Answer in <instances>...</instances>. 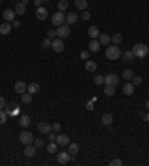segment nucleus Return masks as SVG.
I'll return each mask as SVG.
<instances>
[{
    "label": "nucleus",
    "mask_w": 149,
    "mask_h": 166,
    "mask_svg": "<svg viewBox=\"0 0 149 166\" xmlns=\"http://www.w3.org/2000/svg\"><path fill=\"white\" fill-rule=\"evenodd\" d=\"M134 57L137 58H145L149 54V47L145 43H134V47L131 48Z\"/></svg>",
    "instance_id": "f257e3e1"
},
{
    "label": "nucleus",
    "mask_w": 149,
    "mask_h": 166,
    "mask_svg": "<svg viewBox=\"0 0 149 166\" xmlns=\"http://www.w3.org/2000/svg\"><path fill=\"white\" fill-rule=\"evenodd\" d=\"M121 50H119V47L118 45H110L109 48H106V57L109 58V60H118V58L121 57Z\"/></svg>",
    "instance_id": "f03ea898"
},
{
    "label": "nucleus",
    "mask_w": 149,
    "mask_h": 166,
    "mask_svg": "<svg viewBox=\"0 0 149 166\" xmlns=\"http://www.w3.org/2000/svg\"><path fill=\"white\" fill-rule=\"evenodd\" d=\"M57 36L60 39H66L70 36V25L69 24H61L60 27H57Z\"/></svg>",
    "instance_id": "7ed1b4c3"
},
{
    "label": "nucleus",
    "mask_w": 149,
    "mask_h": 166,
    "mask_svg": "<svg viewBox=\"0 0 149 166\" xmlns=\"http://www.w3.org/2000/svg\"><path fill=\"white\" fill-rule=\"evenodd\" d=\"M52 24L57 25V27H60L61 24H64L66 23V17H64V14L63 12H55L54 15H52Z\"/></svg>",
    "instance_id": "20e7f679"
},
{
    "label": "nucleus",
    "mask_w": 149,
    "mask_h": 166,
    "mask_svg": "<svg viewBox=\"0 0 149 166\" xmlns=\"http://www.w3.org/2000/svg\"><path fill=\"white\" fill-rule=\"evenodd\" d=\"M33 135H32V132H21L19 133V142L21 144H25V145H28V144H33Z\"/></svg>",
    "instance_id": "39448f33"
},
{
    "label": "nucleus",
    "mask_w": 149,
    "mask_h": 166,
    "mask_svg": "<svg viewBox=\"0 0 149 166\" xmlns=\"http://www.w3.org/2000/svg\"><path fill=\"white\" fill-rule=\"evenodd\" d=\"M104 84L106 85H113V87H116L118 84H119V76L115 74H109L104 76Z\"/></svg>",
    "instance_id": "423d86ee"
},
{
    "label": "nucleus",
    "mask_w": 149,
    "mask_h": 166,
    "mask_svg": "<svg viewBox=\"0 0 149 166\" xmlns=\"http://www.w3.org/2000/svg\"><path fill=\"white\" fill-rule=\"evenodd\" d=\"M72 159V156L69 154V151H60L57 156V160L60 165H66V163H69V160Z\"/></svg>",
    "instance_id": "0eeeda50"
},
{
    "label": "nucleus",
    "mask_w": 149,
    "mask_h": 166,
    "mask_svg": "<svg viewBox=\"0 0 149 166\" xmlns=\"http://www.w3.org/2000/svg\"><path fill=\"white\" fill-rule=\"evenodd\" d=\"M37 130L40 133H43V135H48V133L52 130V126H51L49 123H46V121H40V123L37 124Z\"/></svg>",
    "instance_id": "6e6552de"
},
{
    "label": "nucleus",
    "mask_w": 149,
    "mask_h": 166,
    "mask_svg": "<svg viewBox=\"0 0 149 166\" xmlns=\"http://www.w3.org/2000/svg\"><path fill=\"white\" fill-rule=\"evenodd\" d=\"M51 48L55 51V52H61V51L64 50V42H63V39H60V38H58V39H54Z\"/></svg>",
    "instance_id": "1a4fd4ad"
},
{
    "label": "nucleus",
    "mask_w": 149,
    "mask_h": 166,
    "mask_svg": "<svg viewBox=\"0 0 149 166\" xmlns=\"http://www.w3.org/2000/svg\"><path fill=\"white\" fill-rule=\"evenodd\" d=\"M36 18L40 20V21L46 20V18H48V9L43 8V6H39V8L36 9Z\"/></svg>",
    "instance_id": "9d476101"
},
{
    "label": "nucleus",
    "mask_w": 149,
    "mask_h": 166,
    "mask_svg": "<svg viewBox=\"0 0 149 166\" xmlns=\"http://www.w3.org/2000/svg\"><path fill=\"white\" fill-rule=\"evenodd\" d=\"M55 142H57L60 147H67L69 144H70V141H69V136L67 135H57V138H55Z\"/></svg>",
    "instance_id": "9b49d317"
},
{
    "label": "nucleus",
    "mask_w": 149,
    "mask_h": 166,
    "mask_svg": "<svg viewBox=\"0 0 149 166\" xmlns=\"http://www.w3.org/2000/svg\"><path fill=\"white\" fill-rule=\"evenodd\" d=\"M67 151H69V154L72 156V159H74V156L79 153V144H76V142L69 144V145H67Z\"/></svg>",
    "instance_id": "f8f14e48"
},
{
    "label": "nucleus",
    "mask_w": 149,
    "mask_h": 166,
    "mask_svg": "<svg viewBox=\"0 0 149 166\" xmlns=\"http://www.w3.org/2000/svg\"><path fill=\"white\" fill-rule=\"evenodd\" d=\"M3 20L8 21V23L14 21V20H15V11H14V9H6V11L3 12Z\"/></svg>",
    "instance_id": "ddd939ff"
},
{
    "label": "nucleus",
    "mask_w": 149,
    "mask_h": 166,
    "mask_svg": "<svg viewBox=\"0 0 149 166\" xmlns=\"http://www.w3.org/2000/svg\"><path fill=\"white\" fill-rule=\"evenodd\" d=\"M122 93L125 96H133L134 94V84H130V83L124 84L122 85Z\"/></svg>",
    "instance_id": "4468645a"
},
{
    "label": "nucleus",
    "mask_w": 149,
    "mask_h": 166,
    "mask_svg": "<svg viewBox=\"0 0 149 166\" xmlns=\"http://www.w3.org/2000/svg\"><path fill=\"white\" fill-rule=\"evenodd\" d=\"M24 156H27V157H34L36 156V147L34 145H32V144H28V145H25V150H24Z\"/></svg>",
    "instance_id": "2eb2a0df"
},
{
    "label": "nucleus",
    "mask_w": 149,
    "mask_h": 166,
    "mask_svg": "<svg viewBox=\"0 0 149 166\" xmlns=\"http://www.w3.org/2000/svg\"><path fill=\"white\" fill-rule=\"evenodd\" d=\"M88 36L91 38V39H97L100 36V30L97 25H91L90 29H88Z\"/></svg>",
    "instance_id": "dca6fc26"
},
{
    "label": "nucleus",
    "mask_w": 149,
    "mask_h": 166,
    "mask_svg": "<svg viewBox=\"0 0 149 166\" xmlns=\"http://www.w3.org/2000/svg\"><path fill=\"white\" fill-rule=\"evenodd\" d=\"M88 48H90V52H99L100 42L97 41V39H91V42L88 43Z\"/></svg>",
    "instance_id": "f3484780"
},
{
    "label": "nucleus",
    "mask_w": 149,
    "mask_h": 166,
    "mask_svg": "<svg viewBox=\"0 0 149 166\" xmlns=\"http://www.w3.org/2000/svg\"><path fill=\"white\" fill-rule=\"evenodd\" d=\"M25 90H27V84H25L24 81H17V83H15V92H17L18 94H23Z\"/></svg>",
    "instance_id": "a211bd4d"
},
{
    "label": "nucleus",
    "mask_w": 149,
    "mask_h": 166,
    "mask_svg": "<svg viewBox=\"0 0 149 166\" xmlns=\"http://www.w3.org/2000/svg\"><path fill=\"white\" fill-rule=\"evenodd\" d=\"M11 30H12V24H9L8 21H5L3 24H0V33L3 34H9L11 33Z\"/></svg>",
    "instance_id": "6ab92c4d"
},
{
    "label": "nucleus",
    "mask_w": 149,
    "mask_h": 166,
    "mask_svg": "<svg viewBox=\"0 0 149 166\" xmlns=\"http://www.w3.org/2000/svg\"><path fill=\"white\" fill-rule=\"evenodd\" d=\"M121 56H122V60H124V61H127V63H131V61H134V54H133L131 50L124 51V54H121Z\"/></svg>",
    "instance_id": "aec40b11"
},
{
    "label": "nucleus",
    "mask_w": 149,
    "mask_h": 166,
    "mask_svg": "<svg viewBox=\"0 0 149 166\" xmlns=\"http://www.w3.org/2000/svg\"><path fill=\"white\" fill-rule=\"evenodd\" d=\"M85 69H87V72H96L97 70V63L92 61V60H87L85 61Z\"/></svg>",
    "instance_id": "412c9836"
},
{
    "label": "nucleus",
    "mask_w": 149,
    "mask_h": 166,
    "mask_svg": "<svg viewBox=\"0 0 149 166\" xmlns=\"http://www.w3.org/2000/svg\"><path fill=\"white\" fill-rule=\"evenodd\" d=\"M101 123L104 126H110L113 123V115L112 114H103L101 115Z\"/></svg>",
    "instance_id": "4be33fe9"
},
{
    "label": "nucleus",
    "mask_w": 149,
    "mask_h": 166,
    "mask_svg": "<svg viewBox=\"0 0 149 166\" xmlns=\"http://www.w3.org/2000/svg\"><path fill=\"white\" fill-rule=\"evenodd\" d=\"M15 14H18V15H24L25 14V5L23 2H17V5H15Z\"/></svg>",
    "instance_id": "5701e85b"
},
{
    "label": "nucleus",
    "mask_w": 149,
    "mask_h": 166,
    "mask_svg": "<svg viewBox=\"0 0 149 166\" xmlns=\"http://www.w3.org/2000/svg\"><path fill=\"white\" fill-rule=\"evenodd\" d=\"M99 42H100V45H109L110 43V36L106 33H100Z\"/></svg>",
    "instance_id": "b1692460"
},
{
    "label": "nucleus",
    "mask_w": 149,
    "mask_h": 166,
    "mask_svg": "<svg viewBox=\"0 0 149 166\" xmlns=\"http://www.w3.org/2000/svg\"><path fill=\"white\" fill-rule=\"evenodd\" d=\"M66 23H67V24H76V23H78V15H76L74 12H70V14H67Z\"/></svg>",
    "instance_id": "393cba45"
},
{
    "label": "nucleus",
    "mask_w": 149,
    "mask_h": 166,
    "mask_svg": "<svg viewBox=\"0 0 149 166\" xmlns=\"http://www.w3.org/2000/svg\"><path fill=\"white\" fill-rule=\"evenodd\" d=\"M39 88H40V87H39V84L37 83H32V84H28V85H27V92L30 93V94L37 93L39 92Z\"/></svg>",
    "instance_id": "a878e982"
},
{
    "label": "nucleus",
    "mask_w": 149,
    "mask_h": 166,
    "mask_svg": "<svg viewBox=\"0 0 149 166\" xmlns=\"http://www.w3.org/2000/svg\"><path fill=\"white\" fill-rule=\"evenodd\" d=\"M57 148H58V144L55 141H49V144L46 145V151L52 154V153H57Z\"/></svg>",
    "instance_id": "bb28decb"
},
{
    "label": "nucleus",
    "mask_w": 149,
    "mask_h": 166,
    "mask_svg": "<svg viewBox=\"0 0 149 166\" xmlns=\"http://www.w3.org/2000/svg\"><path fill=\"white\" fill-rule=\"evenodd\" d=\"M74 6L78 9H81V11H85L88 8V2L87 0H74Z\"/></svg>",
    "instance_id": "cd10ccee"
},
{
    "label": "nucleus",
    "mask_w": 149,
    "mask_h": 166,
    "mask_svg": "<svg viewBox=\"0 0 149 166\" xmlns=\"http://www.w3.org/2000/svg\"><path fill=\"white\" fill-rule=\"evenodd\" d=\"M19 124L23 126V127H28V126L32 124V118L28 115H23L19 118Z\"/></svg>",
    "instance_id": "c85d7f7f"
},
{
    "label": "nucleus",
    "mask_w": 149,
    "mask_h": 166,
    "mask_svg": "<svg viewBox=\"0 0 149 166\" xmlns=\"http://www.w3.org/2000/svg\"><path fill=\"white\" fill-rule=\"evenodd\" d=\"M104 96H108V97L115 96V87L113 85H106L104 87Z\"/></svg>",
    "instance_id": "c756f323"
},
{
    "label": "nucleus",
    "mask_w": 149,
    "mask_h": 166,
    "mask_svg": "<svg viewBox=\"0 0 149 166\" xmlns=\"http://www.w3.org/2000/svg\"><path fill=\"white\" fill-rule=\"evenodd\" d=\"M32 96H33V94H30L28 92H27V93L24 92L23 94H21V102H23V103H27V105H28V103L32 102V99H33Z\"/></svg>",
    "instance_id": "7c9ffc66"
},
{
    "label": "nucleus",
    "mask_w": 149,
    "mask_h": 166,
    "mask_svg": "<svg viewBox=\"0 0 149 166\" xmlns=\"http://www.w3.org/2000/svg\"><path fill=\"white\" fill-rule=\"evenodd\" d=\"M67 8H69V2H67V0H60V2H58V11H60V12L67 11Z\"/></svg>",
    "instance_id": "2f4dec72"
},
{
    "label": "nucleus",
    "mask_w": 149,
    "mask_h": 166,
    "mask_svg": "<svg viewBox=\"0 0 149 166\" xmlns=\"http://www.w3.org/2000/svg\"><path fill=\"white\" fill-rule=\"evenodd\" d=\"M110 41L113 42L115 45H118V43H121V42H122V34H121V33H115V34H112V36H110Z\"/></svg>",
    "instance_id": "473e14b6"
},
{
    "label": "nucleus",
    "mask_w": 149,
    "mask_h": 166,
    "mask_svg": "<svg viewBox=\"0 0 149 166\" xmlns=\"http://www.w3.org/2000/svg\"><path fill=\"white\" fill-rule=\"evenodd\" d=\"M133 76H134V72H133L131 69H124V70H122V78H124V79L128 81V79H131Z\"/></svg>",
    "instance_id": "72a5a7b5"
},
{
    "label": "nucleus",
    "mask_w": 149,
    "mask_h": 166,
    "mask_svg": "<svg viewBox=\"0 0 149 166\" xmlns=\"http://www.w3.org/2000/svg\"><path fill=\"white\" fill-rule=\"evenodd\" d=\"M51 47H52V39H49V38H46L45 41L42 42V48H43V50H48Z\"/></svg>",
    "instance_id": "f704fd0d"
},
{
    "label": "nucleus",
    "mask_w": 149,
    "mask_h": 166,
    "mask_svg": "<svg viewBox=\"0 0 149 166\" xmlns=\"http://www.w3.org/2000/svg\"><path fill=\"white\" fill-rule=\"evenodd\" d=\"M94 84H97V85L104 84V76H101V75H96V76H94Z\"/></svg>",
    "instance_id": "c9c22d12"
},
{
    "label": "nucleus",
    "mask_w": 149,
    "mask_h": 166,
    "mask_svg": "<svg viewBox=\"0 0 149 166\" xmlns=\"http://www.w3.org/2000/svg\"><path fill=\"white\" fill-rule=\"evenodd\" d=\"M14 106H15L14 103H9V105H6V106H5V111H6V114H8V115L14 117V109H12Z\"/></svg>",
    "instance_id": "e433bc0d"
},
{
    "label": "nucleus",
    "mask_w": 149,
    "mask_h": 166,
    "mask_svg": "<svg viewBox=\"0 0 149 166\" xmlns=\"http://www.w3.org/2000/svg\"><path fill=\"white\" fill-rule=\"evenodd\" d=\"M6 118H8V114H6V111L0 109V124H5V123H6Z\"/></svg>",
    "instance_id": "4c0bfd02"
},
{
    "label": "nucleus",
    "mask_w": 149,
    "mask_h": 166,
    "mask_svg": "<svg viewBox=\"0 0 149 166\" xmlns=\"http://www.w3.org/2000/svg\"><path fill=\"white\" fill-rule=\"evenodd\" d=\"M131 79H133V84H134V85H140L142 81H143V79H142V76H139V75H134Z\"/></svg>",
    "instance_id": "58836bf2"
},
{
    "label": "nucleus",
    "mask_w": 149,
    "mask_h": 166,
    "mask_svg": "<svg viewBox=\"0 0 149 166\" xmlns=\"http://www.w3.org/2000/svg\"><path fill=\"white\" fill-rule=\"evenodd\" d=\"M33 144H34L36 148H42V147L45 145V142L42 141V139H39V138H37V139H33Z\"/></svg>",
    "instance_id": "ea45409f"
},
{
    "label": "nucleus",
    "mask_w": 149,
    "mask_h": 166,
    "mask_svg": "<svg viewBox=\"0 0 149 166\" xmlns=\"http://www.w3.org/2000/svg\"><path fill=\"white\" fill-rule=\"evenodd\" d=\"M110 166H122V160H119V159H112V160H110Z\"/></svg>",
    "instance_id": "a19ab883"
},
{
    "label": "nucleus",
    "mask_w": 149,
    "mask_h": 166,
    "mask_svg": "<svg viewBox=\"0 0 149 166\" xmlns=\"http://www.w3.org/2000/svg\"><path fill=\"white\" fill-rule=\"evenodd\" d=\"M81 17H82V20H85V21H88V20L91 18V14H90V12H88V11L85 9V11L82 12V14H81Z\"/></svg>",
    "instance_id": "79ce46f5"
},
{
    "label": "nucleus",
    "mask_w": 149,
    "mask_h": 166,
    "mask_svg": "<svg viewBox=\"0 0 149 166\" xmlns=\"http://www.w3.org/2000/svg\"><path fill=\"white\" fill-rule=\"evenodd\" d=\"M81 58L87 61V60L90 58V51H82V52H81Z\"/></svg>",
    "instance_id": "37998d69"
},
{
    "label": "nucleus",
    "mask_w": 149,
    "mask_h": 166,
    "mask_svg": "<svg viewBox=\"0 0 149 166\" xmlns=\"http://www.w3.org/2000/svg\"><path fill=\"white\" fill-rule=\"evenodd\" d=\"M61 130V124L60 123H54L52 124V132H60Z\"/></svg>",
    "instance_id": "c03bdc74"
},
{
    "label": "nucleus",
    "mask_w": 149,
    "mask_h": 166,
    "mask_svg": "<svg viewBox=\"0 0 149 166\" xmlns=\"http://www.w3.org/2000/svg\"><path fill=\"white\" fill-rule=\"evenodd\" d=\"M46 36H48L49 39H52V41H54V38L57 36V32H55V30H49V32L46 33Z\"/></svg>",
    "instance_id": "a18cd8bd"
},
{
    "label": "nucleus",
    "mask_w": 149,
    "mask_h": 166,
    "mask_svg": "<svg viewBox=\"0 0 149 166\" xmlns=\"http://www.w3.org/2000/svg\"><path fill=\"white\" fill-rule=\"evenodd\" d=\"M5 106H6V102H5V99L0 96V109H3Z\"/></svg>",
    "instance_id": "49530a36"
},
{
    "label": "nucleus",
    "mask_w": 149,
    "mask_h": 166,
    "mask_svg": "<svg viewBox=\"0 0 149 166\" xmlns=\"http://www.w3.org/2000/svg\"><path fill=\"white\" fill-rule=\"evenodd\" d=\"M12 25H14V27H15V29H18V27H19V25H21V23H19V21H18V20H14V21H12Z\"/></svg>",
    "instance_id": "de8ad7c7"
},
{
    "label": "nucleus",
    "mask_w": 149,
    "mask_h": 166,
    "mask_svg": "<svg viewBox=\"0 0 149 166\" xmlns=\"http://www.w3.org/2000/svg\"><path fill=\"white\" fill-rule=\"evenodd\" d=\"M48 136H49V141H55V138H57V135H54L52 132L48 133Z\"/></svg>",
    "instance_id": "09e8293b"
},
{
    "label": "nucleus",
    "mask_w": 149,
    "mask_h": 166,
    "mask_svg": "<svg viewBox=\"0 0 149 166\" xmlns=\"http://www.w3.org/2000/svg\"><path fill=\"white\" fill-rule=\"evenodd\" d=\"M34 5H36V8H39V6H43V2L42 0H34Z\"/></svg>",
    "instance_id": "8fccbe9b"
},
{
    "label": "nucleus",
    "mask_w": 149,
    "mask_h": 166,
    "mask_svg": "<svg viewBox=\"0 0 149 166\" xmlns=\"http://www.w3.org/2000/svg\"><path fill=\"white\" fill-rule=\"evenodd\" d=\"M87 109H88V111H92V109H94V106H92V102H88V103H87Z\"/></svg>",
    "instance_id": "3c124183"
},
{
    "label": "nucleus",
    "mask_w": 149,
    "mask_h": 166,
    "mask_svg": "<svg viewBox=\"0 0 149 166\" xmlns=\"http://www.w3.org/2000/svg\"><path fill=\"white\" fill-rule=\"evenodd\" d=\"M145 108L149 111V100H146V105H145Z\"/></svg>",
    "instance_id": "603ef678"
},
{
    "label": "nucleus",
    "mask_w": 149,
    "mask_h": 166,
    "mask_svg": "<svg viewBox=\"0 0 149 166\" xmlns=\"http://www.w3.org/2000/svg\"><path fill=\"white\" fill-rule=\"evenodd\" d=\"M21 2H23V3H24L25 6H27V5H28V0H21Z\"/></svg>",
    "instance_id": "864d4df0"
},
{
    "label": "nucleus",
    "mask_w": 149,
    "mask_h": 166,
    "mask_svg": "<svg viewBox=\"0 0 149 166\" xmlns=\"http://www.w3.org/2000/svg\"><path fill=\"white\" fill-rule=\"evenodd\" d=\"M42 2H43V5H46V3H49L51 0H42Z\"/></svg>",
    "instance_id": "5fc2aeb1"
},
{
    "label": "nucleus",
    "mask_w": 149,
    "mask_h": 166,
    "mask_svg": "<svg viewBox=\"0 0 149 166\" xmlns=\"http://www.w3.org/2000/svg\"><path fill=\"white\" fill-rule=\"evenodd\" d=\"M17 2H21V0H17Z\"/></svg>",
    "instance_id": "6e6d98bb"
},
{
    "label": "nucleus",
    "mask_w": 149,
    "mask_h": 166,
    "mask_svg": "<svg viewBox=\"0 0 149 166\" xmlns=\"http://www.w3.org/2000/svg\"><path fill=\"white\" fill-rule=\"evenodd\" d=\"M0 3H2V0H0Z\"/></svg>",
    "instance_id": "4d7b16f0"
},
{
    "label": "nucleus",
    "mask_w": 149,
    "mask_h": 166,
    "mask_svg": "<svg viewBox=\"0 0 149 166\" xmlns=\"http://www.w3.org/2000/svg\"><path fill=\"white\" fill-rule=\"evenodd\" d=\"M67 2H69V0H67Z\"/></svg>",
    "instance_id": "13d9d810"
}]
</instances>
